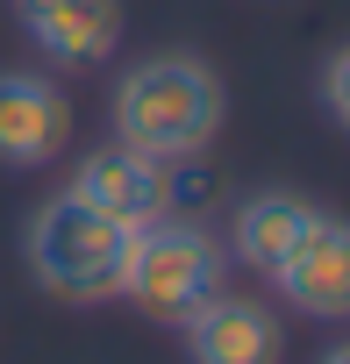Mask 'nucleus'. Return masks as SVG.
Segmentation results:
<instances>
[{"label": "nucleus", "instance_id": "obj_7", "mask_svg": "<svg viewBox=\"0 0 350 364\" xmlns=\"http://www.w3.org/2000/svg\"><path fill=\"white\" fill-rule=\"evenodd\" d=\"M72 143V100L43 72H0V164H58Z\"/></svg>", "mask_w": 350, "mask_h": 364}, {"label": "nucleus", "instance_id": "obj_11", "mask_svg": "<svg viewBox=\"0 0 350 364\" xmlns=\"http://www.w3.org/2000/svg\"><path fill=\"white\" fill-rule=\"evenodd\" d=\"M322 364H350V343H336V350H329V357H322Z\"/></svg>", "mask_w": 350, "mask_h": 364}, {"label": "nucleus", "instance_id": "obj_8", "mask_svg": "<svg viewBox=\"0 0 350 364\" xmlns=\"http://www.w3.org/2000/svg\"><path fill=\"white\" fill-rule=\"evenodd\" d=\"M15 22L58 65H107L115 43H122V8L115 0H15Z\"/></svg>", "mask_w": 350, "mask_h": 364}, {"label": "nucleus", "instance_id": "obj_6", "mask_svg": "<svg viewBox=\"0 0 350 364\" xmlns=\"http://www.w3.org/2000/svg\"><path fill=\"white\" fill-rule=\"evenodd\" d=\"M272 286L307 314V321H350V222L343 215H314L307 236L286 250V264L272 272Z\"/></svg>", "mask_w": 350, "mask_h": 364}, {"label": "nucleus", "instance_id": "obj_2", "mask_svg": "<svg viewBox=\"0 0 350 364\" xmlns=\"http://www.w3.org/2000/svg\"><path fill=\"white\" fill-rule=\"evenodd\" d=\"M222 272H229V250L201 229V222H179V215H157L129 236V257H122V300L164 328H179L208 293H222Z\"/></svg>", "mask_w": 350, "mask_h": 364}, {"label": "nucleus", "instance_id": "obj_4", "mask_svg": "<svg viewBox=\"0 0 350 364\" xmlns=\"http://www.w3.org/2000/svg\"><path fill=\"white\" fill-rule=\"evenodd\" d=\"M72 200H86L93 215H107V222H122V229H143V222L171 215V178H164L157 157H143V150H129V143H107V150L79 157Z\"/></svg>", "mask_w": 350, "mask_h": 364}, {"label": "nucleus", "instance_id": "obj_10", "mask_svg": "<svg viewBox=\"0 0 350 364\" xmlns=\"http://www.w3.org/2000/svg\"><path fill=\"white\" fill-rule=\"evenodd\" d=\"M322 107H329V122H336V129H350V43L322 65Z\"/></svg>", "mask_w": 350, "mask_h": 364}, {"label": "nucleus", "instance_id": "obj_9", "mask_svg": "<svg viewBox=\"0 0 350 364\" xmlns=\"http://www.w3.org/2000/svg\"><path fill=\"white\" fill-rule=\"evenodd\" d=\"M322 208L314 200H300V193H286V186H272V193H250L243 208H236V222H229V250L250 264V272H279L286 264V250L307 236V222H314Z\"/></svg>", "mask_w": 350, "mask_h": 364}, {"label": "nucleus", "instance_id": "obj_3", "mask_svg": "<svg viewBox=\"0 0 350 364\" xmlns=\"http://www.w3.org/2000/svg\"><path fill=\"white\" fill-rule=\"evenodd\" d=\"M129 236H136V229H122V222L93 215L86 200L58 193V200H43L36 222H29V272H36L58 300H79V307L115 300V293H122Z\"/></svg>", "mask_w": 350, "mask_h": 364}, {"label": "nucleus", "instance_id": "obj_1", "mask_svg": "<svg viewBox=\"0 0 350 364\" xmlns=\"http://www.w3.org/2000/svg\"><path fill=\"white\" fill-rule=\"evenodd\" d=\"M222 129V79L186 58V50H157L143 65H129V79L115 86V143L157 157V164H186L215 143Z\"/></svg>", "mask_w": 350, "mask_h": 364}, {"label": "nucleus", "instance_id": "obj_5", "mask_svg": "<svg viewBox=\"0 0 350 364\" xmlns=\"http://www.w3.org/2000/svg\"><path fill=\"white\" fill-rule=\"evenodd\" d=\"M186 357L193 364H279L286 357V328L265 300L250 293H208L186 321Z\"/></svg>", "mask_w": 350, "mask_h": 364}]
</instances>
